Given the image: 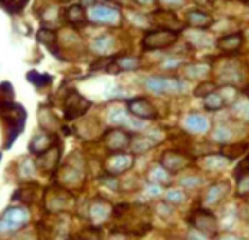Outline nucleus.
Returning a JSON list of instances; mask_svg holds the SVG:
<instances>
[{
  "label": "nucleus",
  "instance_id": "nucleus-23",
  "mask_svg": "<svg viewBox=\"0 0 249 240\" xmlns=\"http://www.w3.org/2000/svg\"><path fill=\"white\" fill-rule=\"evenodd\" d=\"M169 175L171 173H167L161 164H158V166H153L149 170V181L154 184H162V183H167L169 181Z\"/></svg>",
  "mask_w": 249,
  "mask_h": 240
},
{
  "label": "nucleus",
  "instance_id": "nucleus-4",
  "mask_svg": "<svg viewBox=\"0 0 249 240\" xmlns=\"http://www.w3.org/2000/svg\"><path fill=\"white\" fill-rule=\"evenodd\" d=\"M144 86L148 91L156 92V94H174V92H180L182 89H184V84H182L179 79L159 78V76L148 78Z\"/></svg>",
  "mask_w": 249,
  "mask_h": 240
},
{
  "label": "nucleus",
  "instance_id": "nucleus-21",
  "mask_svg": "<svg viewBox=\"0 0 249 240\" xmlns=\"http://www.w3.org/2000/svg\"><path fill=\"white\" fill-rule=\"evenodd\" d=\"M156 145V141L151 139V137H136V140H135V143H131V148H133V152L135 153H146L148 150H151L153 146Z\"/></svg>",
  "mask_w": 249,
  "mask_h": 240
},
{
  "label": "nucleus",
  "instance_id": "nucleus-13",
  "mask_svg": "<svg viewBox=\"0 0 249 240\" xmlns=\"http://www.w3.org/2000/svg\"><path fill=\"white\" fill-rule=\"evenodd\" d=\"M244 43V35L243 33H230L225 37L218 38L216 46L221 51H238Z\"/></svg>",
  "mask_w": 249,
  "mask_h": 240
},
{
  "label": "nucleus",
  "instance_id": "nucleus-18",
  "mask_svg": "<svg viewBox=\"0 0 249 240\" xmlns=\"http://www.w3.org/2000/svg\"><path fill=\"white\" fill-rule=\"evenodd\" d=\"M113 46H115V40H113V37H110V35H104V37L95 38L92 43V50L95 53H100V55L110 53Z\"/></svg>",
  "mask_w": 249,
  "mask_h": 240
},
{
  "label": "nucleus",
  "instance_id": "nucleus-43",
  "mask_svg": "<svg viewBox=\"0 0 249 240\" xmlns=\"http://www.w3.org/2000/svg\"><path fill=\"white\" fill-rule=\"evenodd\" d=\"M26 3H28V0H18V7H20V8H23V7L26 5Z\"/></svg>",
  "mask_w": 249,
  "mask_h": 240
},
{
  "label": "nucleus",
  "instance_id": "nucleus-20",
  "mask_svg": "<svg viewBox=\"0 0 249 240\" xmlns=\"http://www.w3.org/2000/svg\"><path fill=\"white\" fill-rule=\"evenodd\" d=\"M113 64L118 71H133L140 66V60L135 56H120L113 61Z\"/></svg>",
  "mask_w": 249,
  "mask_h": 240
},
{
  "label": "nucleus",
  "instance_id": "nucleus-24",
  "mask_svg": "<svg viewBox=\"0 0 249 240\" xmlns=\"http://www.w3.org/2000/svg\"><path fill=\"white\" fill-rule=\"evenodd\" d=\"M212 137H213V140H215L216 143L225 145L226 141L231 140V137H233V132H231V128L226 127V125H216L215 130H213V133H212Z\"/></svg>",
  "mask_w": 249,
  "mask_h": 240
},
{
  "label": "nucleus",
  "instance_id": "nucleus-15",
  "mask_svg": "<svg viewBox=\"0 0 249 240\" xmlns=\"http://www.w3.org/2000/svg\"><path fill=\"white\" fill-rule=\"evenodd\" d=\"M185 127L192 133H202L208 130V120L202 114H190L185 119Z\"/></svg>",
  "mask_w": 249,
  "mask_h": 240
},
{
  "label": "nucleus",
  "instance_id": "nucleus-30",
  "mask_svg": "<svg viewBox=\"0 0 249 240\" xmlns=\"http://www.w3.org/2000/svg\"><path fill=\"white\" fill-rule=\"evenodd\" d=\"M215 91H216V84L212 81H205L203 84L197 86L194 94L197 97H207L208 94H212V92H215Z\"/></svg>",
  "mask_w": 249,
  "mask_h": 240
},
{
  "label": "nucleus",
  "instance_id": "nucleus-33",
  "mask_svg": "<svg viewBox=\"0 0 249 240\" xmlns=\"http://www.w3.org/2000/svg\"><path fill=\"white\" fill-rule=\"evenodd\" d=\"M38 38H39V41H41V43L50 46V44L56 40V33L53 32V30L43 28V30H39V32H38Z\"/></svg>",
  "mask_w": 249,
  "mask_h": 240
},
{
  "label": "nucleus",
  "instance_id": "nucleus-7",
  "mask_svg": "<svg viewBox=\"0 0 249 240\" xmlns=\"http://www.w3.org/2000/svg\"><path fill=\"white\" fill-rule=\"evenodd\" d=\"M89 107H90V102L87 99H84V97L81 94H77V92H71L69 97L66 99V105H64L66 117L77 119V117H81L82 114H86Z\"/></svg>",
  "mask_w": 249,
  "mask_h": 240
},
{
  "label": "nucleus",
  "instance_id": "nucleus-6",
  "mask_svg": "<svg viewBox=\"0 0 249 240\" xmlns=\"http://www.w3.org/2000/svg\"><path fill=\"white\" fill-rule=\"evenodd\" d=\"M161 166L167 173H179L190 166V157H187V155L180 152H176V150H169V152L162 153Z\"/></svg>",
  "mask_w": 249,
  "mask_h": 240
},
{
  "label": "nucleus",
  "instance_id": "nucleus-27",
  "mask_svg": "<svg viewBox=\"0 0 249 240\" xmlns=\"http://www.w3.org/2000/svg\"><path fill=\"white\" fill-rule=\"evenodd\" d=\"M184 201H185V193L182 189L171 188V189L166 191V202L177 206V204H182Z\"/></svg>",
  "mask_w": 249,
  "mask_h": 240
},
{
  "label": "nucleus",
  "instance_id": "nucleus-5",
  "mask_svg": "<svg viewBox=\"0 0 249 240\" xmlns=\"http://www.w3.org/2000/svg\"><path fill=\"white\" fill-rule=\"evenodd\" d=\"M87 19L92 21V23H102V25H118L122 17L117 8L107 7V5H93L89 8L87 12Z\"/></svg>",
  "mask_w": 249,
  "mask_h": 240
},
{
  "label": "nucleus",
  "instance_id": "nucleus-11",
  "mask_svg": "<svg viewBox=\"0 0 249 240\" xmlns=\"http://www.w3.org/2000/svg\"><path fill=\"white\" fill-rule=\"evenodd\" d=\"M213 21H215V19H213L210 13H207L203 10H190L189 13H187V23L195 30L210 28V26L213 25Z\"/></svg>",
  "mask_w": 249,
  "mask_h": 240
},
{
  "label": "nucleus",
  "instance_id": "nucleus-25",
  "mask_svg": "<svg viewBox=\"0 0 249 240\" xmlns=\"http://www.w3.org/2000/svg\"><path fill=\"white\" fill-rule=\"evenodd\" d=\"M68 20L72 25H82L87 20V15L81 5H72L68 10Z\"/></svg>",
  "mask_w": 249,
  "mask_h": 240
},
{
  "label": "nucleus",
  "instance_id": "nucleus-16",
  "mask_svg": "<svg viewBox=\"0 0 249 240\" xmlns=\"http://www.w3.org/2000/svg\"><path fill=\"white\" fill-rule=\"evenodd\" d=\"M153 20L158 25H162V26L166 25V26H169V30H174V32H177L176 26L179 28V25H180L179 19H177V17L172 12H167V10H158V12H154Z\"/></svg>",
  "mask_w": 249,
  "mask_h": 240
},
{
  "label": "nucleus",
  "instance_id": "nucleus-32",
  "mask_svg": "<svg viewBox=\"0 0 249 240\" xmlns=\"http://www.w3.org/2000/svg\"><path fill=\"white\" fill-rule=\"evenodd\" d=\"M28 81L33 82L35 86L41 87V86H46V84H50V76L48 74H38V73H30L28 74Z\"/></svg>",
  "mask_w": 249,
  "mask_h": 240
},
{
  "label": "nucleus",
  "instance_id": "nucleus-10",
  "mask_svg": "<svg viewBox=\"0 0 249 240\" xmlns=\"http://www.w3.org/2000/svg\"><path fill=\"white\" fill-rule=\"evenodd\" d=\"M228 191H230V184L225 183V181L216 183V184H212L210 188L207 189L205 196H203V204H205L207 207L215 206V204H218L226 196V194H228Z\"/></svg>",
  "mask_w": 249,
  "mask_h": 240
},
{
  "label": "nucleus",
  "instance_id": "nucleus-39",
  "mask_svg": "<svg viewBox=\"0 0 249 240\" xmlns=\"http://www.w3.org/2000/svg\"><path fill=\"white\" fill-rule=\"evenodd\" d=\"M93 5H97V0H81V7L84 8H90V7H93Z\"/></svg>",
  "mask_w": 249,
  "mask_h": 240
},
{
  "label": "nucleus",
  "instance_id": "nucleus-35",
  "mask_svg": "<svg viewBox=\"0 0 249 240\" xmlns=\"http://www.w3.org/2000/svg\"><path fill=\"white\" fill-rule=\"evenodd\" d=\"M82 240H100V230L86 229L82 232Z\"/></svg>",
  "mask_w": 249,
  "mask_h": 240
},
{
  "label": "nucleus",
  "instance_id": "nucleus-19",
  "mask_svg": "<svg viewBox=\"0 0 249 240\" xmlns=\"http://www.w3.org/2000/svg\"><path fill=\"white\" fill-rule=\"evenodd\" d=\"M203 104H205L207 110H220L225 107L226 102H225L223 94L215 91V92H212V94H208L207 97H203Z\"/></svg>",
  "mask_w": 249,
  "mask_h": 240
},
{
  "label": "nucleus",
  "instance_id": "nucleus-31",
  "mask_svg": "<svg viewBox=\"0 0 249 240\" xmlns=\"http://www.w3.org/2000/svg\"><path fill=\"white\" fill-rule=\"evenodd\" d=\"M238 180V194L239 196H249V173L236 176Z\"/></svg>",
  "mask_w": 249,
  "mask_h": 240
},
{
  "label": "nucleus",
  "instance_id": "nucleus-42",
  "mask_svg": "<svg viewBox=\"0 0 249 240\" xmlns=\"http://www.w3.org/2000/svg\"><path fill=\"white\" fill-rule=\"evenodd\" d=\"M135 2L140 5H151V3H154V0H135Z\"/></svg>",
  "mask_w": 249,
  "mask_h": 240
},
{
  "label": "nucleus",
  "instance_id": "nucleus-40",
  "mask_svg": "<svg viewBox=\"0 0 249 240\" xmlns=\"http://www.w3.org/2000/svg\"><path fill=\"white\" fill-rule=\"evenodd\" d=\"M241 117L249 122V102H248V104H244V107L241 109Z\"/></svg>",
  "mask_w": 249,
  "mask_h": 240
},
{
  "label": "nucleus",
  "instance_id": "nucleus-1",
  "mask_svg": "<svg viewBox=\"0 0 249 240\" xmlns=\"http://www.w3.org/2000/svg\"><path fill=\"white\" fill-rule=\"evenodd\" d=\"M189 224L194 230L207 235V237H215L218 232V220L216 217L207 209H195L189 217Z\"/></svg>",
  "mask_w": 249,
  "mask_h": 240
},
{
  "label": "nucleus",
  "instance_id": "nucleus-22",
  "mask_svg": "<svg viewBox=\"0 0 249 240\" xmlns=\"http://www.w3.org/2000/svg\"><path fill=\"white\" fill-rule=\"evenodd\" d=\"M110 212H112V207L104 201H97L90 209V216H92V219H95V220L105 219V217H108Z\"/></svg>",
  "mask_w": 249,
  "mask_h": 240
},
{
  "label": "nucleus",
  "instance_id": "nucleus-28",
  "mask_svg": "<svg viewBox=\"0 0 249 240\" xmlns=\"http://www.w3.org/2000/svg\"><path fill=\"white\" fill-rule=\"evenodd\" d=\"M248 150V145H243V143H239V145H234V143H230V146H225V157L228 158V160H233V158H236V157H241V155L246 152Z\"/></svg>",
  "mask_w": 249,
  "mask_h": 240
},
{
  "label": "nucleus",
  "instance_id": "nucleus-9",
  "mask_svg": "<svg viewBox=\"0 0 249 240\" xmlns=\"http://www.w3.org/2000/svg\"><path fill=\"white\" fill-rule=\"evenodd\" d=\"M135 163V158L128 153H117L107 161V170L110 175H120V173L128 171Z\"/></svg>",
  "mask_w": 249,
  "mask_h": 240
},
{
  "label": "nucleus",
  "instance_id": "nucleus-45",
  "mask_svg": "<svg viewBox=\"0 0 249 240\" xmlns=\"http://www.w3.org/2000/svg\"><path fill=\"white\" fill-rule=\"evenodd\" d=\"M8 2H10V0H8Z\"/></svg>",
  "mask_w": 249,
  "mask_h": 240
},
{
  "label": "nucleus",
  "instance_id": "nucleus-17",
  "mask_svg": "<svg viewBox=\"0 0 249 240\" xmlns=\"http://www.w3.org/2000/svg\"><path fill=\"white\" fill-rule=\"evenodd\" d=\"M50 135H46V133L39 132L36 135L31 139V143H30V150L33 152L35 155H41L46 152L48 148H50Z\"/></svg>",
  "mask_w": 249,
  "mask_h": 240
},
{
  "label": "nucleus",
  "instance_id": "nucleus-8",
  "mask_svg": "<svg viewBox=\"0 0 249 240\" xmlns=\"http://www.w3.org/2000/svg\"><path fill=\"white\" fill-rule=\"evenodd\" d=\"M128 110H130L136 119H141V120H154L158 117V112H156L154 105L151 104L149 100L141 99V97L128 102Z\"/></svg>",
  "mask_w": 249,
  "mask_h": 240
},
{
  "label": "nucleus",
  "instance_id": "nucleus-41",
  "mask_svg": "<svg viewBox=\"0 0 249 240\" xmlns=\"http://www.w3.org/2000/svg\"><path fill=\"white\" fill-rule=\"evenodd\" d=\"M220 240H243V239L238 237V235H234V234H225V235H221Z\"/></svg>",
  "mask_w": 249,
  "mask_h": 240
},
{
  "label": "nucleus",
  "instance_id": "nucleus-34",
  "mask_svg": "<svg viewBox=\"0 0 249 240\" xmlns=\"http://www.w3.org/2000/svg\"><path fill=\"white\" fill-rule=\"evenodd\" d=\"M180 184L184 186V188H190V189H194V188H197V186L202 184V178L200 176H185V178H182L180 180Z\"/></svg>",
  "mask_w": 249,
  "mask_h": 240
},
{
  "label": "nucleus",
  "instance_id": "nucleus-26",
  "mask_svg": "<svg viewBox=\"0 0 249 240\" xmlns=\"http://www.w3.org/2000/svg\"><path fill=\"white\" fill-rule=\"evenodd\" d=\"M208 73H210V66L208 64H189L185 68V74L192 79L205 78Z\"/></svg>",
  "mask_w": 249,
  "mask_h": 240
},
{
  "label": "nucleus",
  "instance_id": "nucleus-44",
  "mask_svg": "<svg viewBox=\"0 0 249 240\" xmlns=\"http://www.w3.org/2000/svg\"><path fill=\"white\" fill-rule=\"evenodd\" d=\"M244 2H248V0H244Z\"/></svg>",
  "mask_w": 249,
  "mask_h": 240
},
{
  "label": "nucleus",
  "instance_id": "nucleus-38",
  "mask_svg": "<svg viewBox=\"0 0 249 240\" xmlns=\"http://www.w3.org/2000/svg\"><path fill=\"white\" fill-rule=\"evenodd\" d=\"M189 240H207V235L197 232V230H192V232L189 234Z\"/></svg>",
  "mask_w": 249,
  "mask_h": 240
},
{
  "label": "nucleus",
  "instance_id": "nucleus-12",
  "mask_svg": "<svg viewBox=\"0 0 249 240\" xmlns=\"http://www.w3.org/2000/svg\"><path fill=\"white\" fill-rule=\"evenodd\" d=\"M130 135L120 128H113L105 135V143L110 150H123L124 146L130 145Z\"/></svg>",
  "mask_w": 249,
  "mask_h": 240
},
{
  "label": "nucleus",
  "instance_id": "nucleus-37",
  "mask_svg": "<svg viewBox=\"0 0 249 240\" xmlns=\"http://www.w3.org/2000/svg\"><path fill=\"white\" fill-rule=\"evenodd\" d=\"M161 2H162V5L176 8V7H182V5H184L185 0H161Z\"/></svg>",
  "mask_w": 249,
  "mask_h": 240
},
{
  "label": "nucleus",
  "instance_id": "nucleus-14",
  "mask_svg": "<svg viewBox=\"0 0 249 240\" xmlns=\"http://www.w3.org/2000/svg\"><path fill=\"white\" fill-rule=\"evenodd\" d=\"M230 160L225 157V155L220 153H212V155H205L203 158V168L208 171H221L225 168H228Z\"/></svg>",
  "mask_w": 249,
  "mask_h": 240
},
{
  "label": "nucleus",
  "instance_id": "nucleus-29",
  "mask_svg": "<svg viewBox=\"0 0 249 240\" xmlns=\"http://www.w3.org/2000/svg\"><path fill=\"white\" fill-rule=\"evenodd\" d=\"M128 119L130 117H128V114L123 109H113L110 112V122L115 123V125H124L128 122Z\"/></svg>",
  "mask_w": 249,
  "mask_h": 240
},
{
  "label": "nucleus",
  "instance_id": "nucleus-2",
  "mask_svg": "<svg viewBox=\"0 0 249 240\" xmlns=\"http://www.w3.org/2000/svg\"><path fill=\"white\" fill-rule=\"evenodd\" d=\"M179 38V33L174 32V30L169 28H162V30H154V32L148 33L143 38V48L144 50H164V48H169L171 44H174Z\"/></svg>",
  "mask_w": 249,
  "mask_h": 240
},
{
  "label": "nucleus",
  "instance_id": "nucleus-36",
  "mask_svg": "<svg viewBox=\"0 0 249 240\" xmlns=\"http://www.w3.org/2000/svg\"><path fill=\"white\" fill-rule=\"evenodd\" d=\"M244 173H249V155H248L246 158L243 160V163L238 166V170H236V176L244 175Z\"/></svg>",
  "mask_w": 249,
  "mask_h": 240
},
{
  "label": "nucleus",
  "instance_id": "nucleus-3",
  "mask_svg": "<svg viewBox=\"0 0 249 240\" xmlns=\"http://www.w3.org/2000/svg\"><path fill=\"white\" fill-rule=\"evenodd\" d=\"M28 222V212L23 207H8L0 217V232H15Z\"/></svg>",
  "mask_w": 249,
  "mask_h": 240
}]
</instances>
